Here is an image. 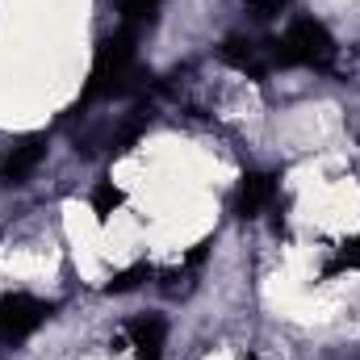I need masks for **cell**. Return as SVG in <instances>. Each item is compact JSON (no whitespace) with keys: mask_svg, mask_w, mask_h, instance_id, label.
<instances>
[{"mask_svg":"<svg viewBox=\"0 0 360 360\" xmlns=\"http://www.w3.org/2000/svg\"><path fill=\"white\" fill-rule=\"evenodd\" d=\"M130 348L139 360H164V340H168V319L164 314H139L134 323H126Z\"/></svg>","mask_w":360,"mask_h":360,"instance_id":"52a82bcc","label":"cell"},{"mask_svg":"<svg viewBox=\"0 0 360 360\" xmlns=\"http://www.w3.org/2000/svg\"><path fill=\"white\" fill-rule=\"evenodd\" d=\"M160 4H164V0H122L117 8H122V21L139 30V25H147V21H155V13H160Z\"/></svg>","mask_w":360,"mask_h":360,"instance_id":"ba28073f","label":"cell"},{"mask_svg":"<svg viewBox=\"0 0 360 360\" xmlns=\"http://www.w3.org/2000/svg\"><path fill=\"white\" fill-rule=\"evenodd\" d=\"M344 269H360V235H356V239H348V243L340 248V256L323 269V276H335V272H344Z\"/></svg>","mask_w":360,"mask_h":360,"instance_id":"8fae6325","label":"cell"},{"mask_svg":"<svg viewBox=\"0 0 360 360\" xmlns=\"http://www.w3.org/2000/svg\"><path fill=\"white\" fill-rule=\"evenodd\" d=\"M134 63H139V30L122 25L117 34L101 38L84 96H117V92H126L130 80H134Z\"/></svg>","mask_w":360,"mask_h":360,"instance_id":"7a4b0ae2","label":"cell"},{"mask_svg":"<svg viewBox=\"0 0 360 360\" xmlns=\"http://www.w3.org/2000/svg\"><path fill=\"white\" fill-rule=\"evenodd\" d=\"M272 201H276V176L272 172H248L239 180V193H235V214L243 222H252V218H260L269 210Z\"/></svg>","mask_w":360,"mask_h":360,"instance_id":"8992f818","label":"cell"},{"mask_svg":"<svg viewBox=\"0 0 360 360\" xmlns=\"http://www.w3.org/2000/svg\"><path fill=\"white\" fill-rule=\"evenodd\" d=\"M51 314H55V306L42 302V297H34V293H0V340L21 344V340L34 335Z\"/></svg>","mask_w":360,"mask_h":360,"instance_id":"3957f363","label":"cell"},{"mask_svg":"<svg viewBox=\"0 0 360 360\" xmlns=\"http://www.w3.org/2000/svg\"><path fill=\"white\" fill-rule=\"evenodd\" d=\"M147 276H151V264H130V269H122L117 276L105 281V293H130V289H139Z\"/></svg>","mask_w":360,"mask_h":360,"instance_id":"9c48e42d","label":"cell"},{"mask_svg":"<svg viewBox=\"0 0 360 360\" xmlns=\"http://www.w3.org/2000/svg\"><path fill=\"white\" fill-rule=\"evenodd\" d=\"M222 59H226L235 72H243L248 80H264L272 72L269 42H252V38H239V34H231V38L222 42Z\"/></svg>","mask_w":360,"mask_h":360,"instance_id":"277c9868","label":"cell"},{"mask_svg":"<svg viewBox=\"0 0 360 360\" xmlns=\"http://www.w3.org/2000/svg\"><path fill=\"white\" fill-rule=\"evenodd\" d=\"M117 205H122V188H117L113 180H101V184L92 188V210H96V218L105 222V218H109Z\"/></svg>","mask_w":360,"mask_h":360,"instance_id":"30bf717a","label":"cell"},{"mask_svg":"<svg viewBox=\"0 0 360 360\" xmlns=\"http://www.w3.org/2000/svg\"><path fill=\"white\" fill-rule=\"evenodd\" d=\"M42 160H46V134H25V139H17L13 151L4 155L0 176H4V184H25V180L38 172Z\"/></svg>","mask_w":360,"mask_h":360,"instance_id":"5b68a950","label":"cell"},{"mask_svg":"<svg viewBox=\"0 0 360 360\" xmlns=\"http://www.w3.org/2000/svg\"><path fill=\"white\" fill-rule=\"evenodd\" d=\"M272 68H314V72H327L331 59H335V38L323 21L314 17H293L289 30L281 38L269 42Z\"/></svg>","mask_w":360,"mask_h":360,"instance_id":"6da1fadb","label":"cell"}]
</instances>
